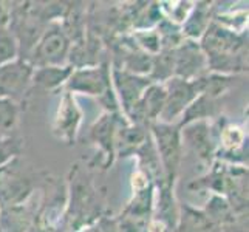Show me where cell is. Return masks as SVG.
Returning a JSON list of instances; mask_svg holds the SVG:
<instances>
[{
  "mask_svg": "<svg viewBox=\"0 0 249 232\" xmlns=\"http://www.w3.org/2000/svg\"><path fill=\"white\" fill-rule=\"evenodd\" d=\"M164 104H166L164 84L152 82L149 87L144 90L142 96L136 102V106L133 107V110L130 111V115L127 118H132V121L136 124L138 123L153 124L160 119L162 108H164Z\"/></svg>",
  "mask_w": 249,
  "mask_h": 232,
  "instance_id": "9c48e42d",
  "label": "cell"
},
{
  "mask_svg": "<svg viewBox=\"0 0 249 232\" xmlns=\"http://www.w3.org/2000/svg\"><path fill=\"white\" fill-rule=\"evenodd\" d=\"M203 214L213 225H220V223L223 225V223L232 220V206L226 201V198H223V196L213 195Z\"/></svg>",
  "mask_w": 249,
  "mask_h": 232,
  "instance_id": "9a60e30c",
  "label": "cell"
},
{
  "mask_svg": "<svg viewBox=\"0 0 249 232\" xmlns=\"http://www.w3.org/2000/svg\"><path fill=\"white\" fill-rule=\"evenodd\" d=\"M71 42L61 25H51L37 40L33 53V67L67 65Z\"/></svg>",
  "mask_w": 249,
  "mask_h": 232,
  "instance_id": "3957f363",
  "label": "cell"
},
{
  "mask_svg": "<svg viewBox=\"0 0 249 232\" xmlns=\"http://www.w3.org/2000/svg\"><path fill=\"white\" fill-rule=\"evenodd\" d=\"M181 140L183 144L186 143L198 155L200 160L211 161V157L213 155V140L208 121H195L181 125Z\"/></svg>",
  "mask_w": 249,
  "mask_h": 232,
  "instance_id": "30bf717a",
  "label": "cell"
},
{
  "mask_svg": "<svg viewBox=\"0 0 249 232\" xmlns=\"http://www.w3.org/2000/svg\"><path fill=\"white\" fill-rule=\"evenodd\" d=\"M73 71L71 65H47V67H34L33 84L39 85L47 91H54L67 85L68 77Z\"/></svg>",
  "mask_w": 249,
  "mask_h": 232,
  "instance_id": "7c38bea8",
  "label": "cell"
},
{
  "mask_svg": "<svg viewBox=\"0 0 249 232\" xmlns=\"http://www.w3.org/2000/svg\"><path fill=\"white\" fill-rule=\"evenodd\" d=\"M209 70L208 57L195 40H183L174 50V76L184 81H196Z\"/></svg>",
  "mask_w": 249,
  "mask_h": 232,
  "instance_id": "5b68a950",
  "label": "cell"
},
{
  "mask_svg": "<svg viewBox=\"0 0 249 232\" xmlns=\"http://www.w3.org/2000/svg\"><path fill=\"white\" fill-rule=\"evenodd\" d=\"M111 84H113L116 96L121 102V107L128 116L136 102L142 96L144 90L152 84L149 76L135 74L130 71H125L123 68H115L111 71Z\"/></svg>",
  "mask_w": 249,
  "mask_h": 232,
  "instance_id": "52a82bcc",
  "label": "cell"
},
{
  "mask_svg": "<svg viewBox=\"0 0 249 232\" xmlns=\"http://www.w3.org/2000/svg\"><path fill=\"white\" fill-rule=\"evenodd\" d=\"M211 10L212 8L209 3H196L195 6H192L181 28V34L186 37V40H201L212 23Z\"/></svg>",
  "mask_w": 249,
  "mask_h": 232,
  "instance_id": "8fae6325",
  "label": "cell"
},
{
  "mask_svg": "<svg viewBox=\"0 0 249 232\" xmlns=\"http://www.w3.org/2000/svg\"><path fill=\"white\" fill-rule=\"evenodd\" d=\"M20 115L19 102L8 98H0V135H10L17 125Z\"/></svg>",
  "mask_w": 249,
  "mask_h": 232,
  "instance_id": "5bb4252c",
  "label": "cell"
},
{
  "mask_svg": "<svg viewBox=\"0 0 249 232\" xmlns=\"http://www.w3.org/2000/svg\"><path fill=\"white\" fill-rule=\"evenodd\" d=\"M164 89H166V104L158 121L178 124L186 108L201 93L200 81L198 79L184 81L174 76L164 82Z\"/></svg>",
  "mask_w": 249,
  "mask_h": 232,
  "instance_id": "7a4b0ae2",
  "label": "cell"
},
{
  "mask_svg": "<svg viewBox=\"0 0 249 232\" xmlns=\"http://www.w3.org/2000/svg\"><path fill=\"white\" fill-rule=\"evenodd\" d=\"M19 40L16 34L6 27L0 28V65L19 59Z\"/></svg>",
  "mask_w": 249,
  "mask_h": 232,
  "instance_id": "2e32d148",
  "label": "cell"
},
{
  "mask_svg": "<svg viewBox=\"0 0 249 232\" xmlns=\"http://www.w3.org/2000/svg\"><path fill=\"white\" fill-rule=\"evenodd\" d=\"M111 87V74L106 65L73 68L67 81L68 93H79L87 96H106Z\"/></svg>",
  "mask_w": 249,
  "mask_h": 232,
  "instance_id": "277c9868",
  "label": "cell"
},
{
  "mask_svg": "<svg viewBox=\"0 0 249 232\" xmlns=\"http://www.w3.org/2000/svg\"><path fill=\"white\" fill-rule=\"evenodd\" d=\"M221 143L228 152H232L245 143V135L238 127H226L225 132L221 133Z\"/></svg>",
  "mask_w": 249,
  "mask_h": 232,
  "instance_id": "ac0fdd59",
  "label": "cell"
},
{
  "mask_svg": "<svg viewBox=\"0 0 249 232\" xmlns=\"http://www.w3.org/2000/svg\"><path fill=\"white\" fill-rule=\"evenodd\" d=\"M34 67L23 59L0 65V98L19 101L33 84Z\"/></svg>",
  "mask_w": 249,
  "mask_h": 232,
  "instance_id": "8992f818",
  "label": "cell"
},
{
  "mask_svg": "<svg viewBox=\"0 0 249 232\" xmlns=\"http://www.w3.org/2000/svg\"><path fill=\"white\" fill-rule=\"evenodd\" d=\"M91 138L96 143L102 152H106V157L110 160L115 155L116 147V119L111 113H106L101 116L91 127Z\"/></svg>",
  "mask_w": 249,
  "mask_h": 232,
  "instance_id": "4fadbf2b",
  "label": "cell"
},
{
  "mask_svg": "<svg viewBox=\"0 0 249 232\" xmlns=\"http://www.w3.org/2000/svg\"><path fill=\"white\" fill-rule=\"evenodd\" d=\"M82 121V111L76 104L71 93H65L59 107L56 110V116L53 121V133L59 141L67 144L74 143L76 136L79 133V127Z\"/></svg>",
  "mask_w": 249,
  "mask_h": 232,
  "instance_id": "ba28073f",
  "label": "cell"
},
{
  "mask_svg": "<svg viewBox=\"0 0 249 232\" xmlns=\"http://www.w3.org/2000/svg\"><path fill=\"white\" fill-rule=\"evenodd\" d=\"M20 152V141L11 135H0V167L8 166Z\"/></svg>",
  "mask_w": 249,
  "mask_h": 232,
  "instance_id": "e0dca14e",
  "label": "cell"
},
{
  "mask_svg": "<svg viewBox=\"0 0 249 232\" xmlns=\"http://www.w3.org/2000/svg\"><path fill=\"white\" fill-rule=\"evenodd\" d=\"M150 138L155 147L157 157L167 183H174L183 160V140L181 127L157 121L150 124Z\"/></svg>",
  "mask_w": 249,
  "mask_h": 232,
  "instance_id": "6da1fadb",
  "label": "cell"
}]
</instances>
